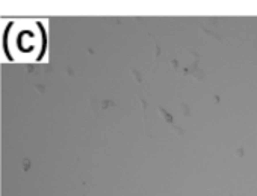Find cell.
<instances>
[{"mask_svg":"<svg viewBox=\"0 0 257 196\" xmlns=\"http://www.w3.org/2000/svg\"><path fill=\"white\" fill-rule=\"evenodd\" d=\"M236 156H237V157H242V156H243V150H242V148L236 151Z\"/></svg>","mask_w":257,"mask_h":196,"instance_id":"6da1fadb","label":"cell"}]
</instances>
